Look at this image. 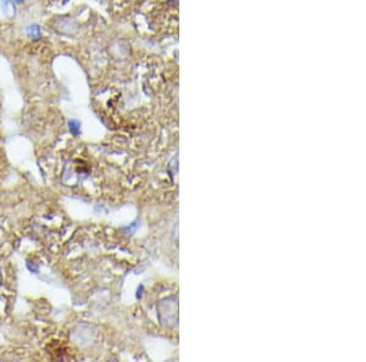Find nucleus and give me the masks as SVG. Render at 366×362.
<instances>
[{"instance_id":"nucleus-2","label":"nucleus","mask_w":366,"mask_h":362,"mask_svg":"<svg viewBox=\"0 0 366 362\" xmlns=\"http://www.w3.org/2000/svg\"><path fill=\"white\" fill-rule=\"evenodd\" d=\"M56 30L59 32L64 33V35L71 36V33H73L76 31V22L72 21L71 19H63L59 25L56 26Z\"/></svg>"},{"instance_id":"nucleus-5","label":"nucleus","mask_w":366,"mask_h":362,"mask_svg":"<svg viewBox=\"0 0 366 362\" xmlns=\"http://www.w3.org/2000/svg\"><path fill=\"white\" fill-rule=\"evenodd\" d=\"M0 9L7 11L10 9V0H0Z\"/></svg>"},{"instance_id":"nucleus-6","label":"nucleus","mask_w":366,"mask_h":362,"mask_svg":"<svg viewBox=\"0 0 366 362\" xmlns=\"http://www.w3.org/2000/svg\"><path fill=\"white\" fill-rule=\"evenodd\" d=\"M143 289H144V287H143V286H141V287H139V288H138V294H137V298H141V296H142V291H143Z\"/></svg>"},{"instance_id":"nucleus-4","label":"nucleus","mask_w":366,"mask_h":362,"mask_svg":"<svg viewBox=\"0 0 366 362\" xmlns=\"http://www.w3.org/2000/svg\"><path fill=\"white\" fill-rule=\"evenodd\" d=\"M69 129H70V132H71L72 136L78 137L79 133H81V123H79V121L74 120V118L70 120L69 121Z\"/></svg>"},{"instance_id":"nucleus-7","label":"nucleus","mask_w":366,"mask_h":362,"mask_svg":"<svg viewBox=\"0 0 366 362\" xmlns=\"http://www.w3.org/2000/svg\"><path fill=\"white\" fill-rule=\"evenodd\" d=\"M15 1H16V2H19V4H22V2H23V1H25V0H15Z\"/></svg>"},{"instance_id":"nucleus-8","label":"nucleus","mask_w":366,"mask_h":362,"mask_svg":"<svg viewBox=\"0 0 366 362\" xmlns=\"http://www.w3.org/2000/svg\"><path fill=\"white\" fill-rule=\"evenodd\" d=\"M2 279V273H1V268H0V282H1Z\"/></svg>"},{"instance_id":"nucleus-1","label":"nucleus","mask_w":366,"mask_h":362,"mask_svg":"<svg viewBox=\"0 0 366 362\" xmlns=\"http://www.w3.org/2000/svg\"><path fill=\"white\" fill-rule=\"evenodd\" d=\"M71 338L74 344L79 346H84L86 344L89 343L92 338L91 333V326L86 325V323H79L71 333Z\"/></svg>"},{"instance_id":"nucleus-3","label":"nucleus","mask_w":366,"mask_h":362,"mask_svg":"<svg viewBox=\"0 0 366 362\" xmlns=\"http://www.w3.org/2000/svg\"><path fill=\"white\" fill-rule=\"evenodd\" d=\"M26 32H27L28 37L32 38V39H37V38H39L40 36H42V31H40V27L38 25H36V23L28 26L27 30H26Z\"/></svg>"}]
</instances>
